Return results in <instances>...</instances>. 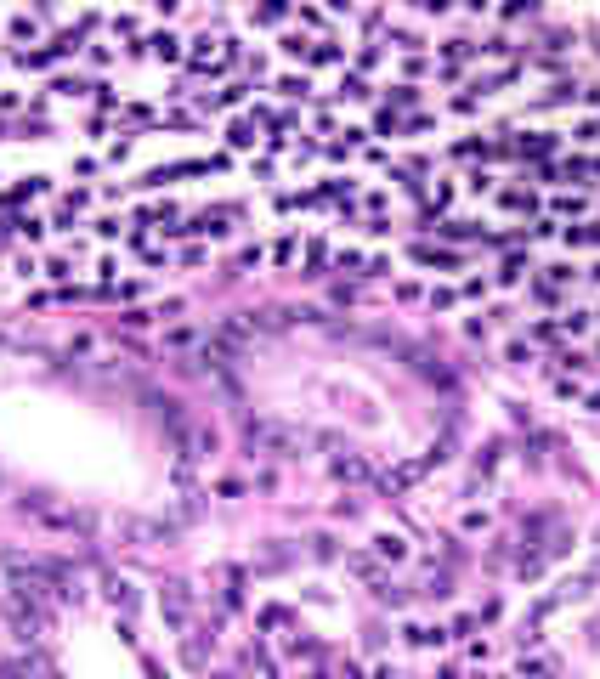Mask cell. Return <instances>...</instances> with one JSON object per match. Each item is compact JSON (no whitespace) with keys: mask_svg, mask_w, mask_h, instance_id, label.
<instances>
[{"mask_svg":"<svg viewBox=\"0 0 600 679\" xmlns=\"http://www.w3.org/2000/svg\"><path fill=\"white\" fill-rule=\"evenodd\" d=\"M255 142V125H232V148H249Z\"/></svg>","mask_w":600,"mask_h":679,"instance_id":"obj_6","label":"cell"},{"mask_svg":"<svg viewBox=\"0 0 600 679\" xmlns=\"http://www.w3.org/2000/svg\"><path fill=\"white\" fill-rule=\"evenodd\" d=\"M374 555H385V560H402V538H396V532H379V538H374Z\"/></svg>","mask_w":600,"mask_h":679,"instance_id":"obj_3","label":"cell"},{"mask_svg":"<svg viewBox=\"0 0 600 679\" xmlns=\"http://www.w3.org/2000/svg\"><path fill=\"white\" fill-rule=\"evenodd\" d=\"M402 634H408V645H442V640H448L442 628H425V623H408Z\"/></svg>","mask_w":600,"mask_h":679,"instance_id":"obj_2","label":"cell"},{"mask_svg":"<svg viewBox=\"0 0 600 679\" xmlns=\"http://www.w3.org/2000/svg\"><path fill=\"white\" fill-rule=\"evenodd\" d=\"M164 611H170V623H176V628H187V595H181V583H170V589H164Z\"/></svg>","mask_w":600,"mask_h":679,"instance_id":"obj_1","label":"cell"},{"mask_svg":"<svg viewBox=\"0 0 600 679\" xmlns=\"http://www.w3.org/2000/svg\"><path fill=\"white\" fill-rule=\"evenodd\" d=\"M334 476H340V481H363V476H369V464H363V458H340V464H334Z\"/></svg>","mask_w":600,"mask_h":679,"instance_id":"obj_4","label":"cell"},{"mask_svg":"<svg viewBox=\"0 0 600 679\" xmlns=\"http://www.w3.org/2000/svg\"><path fill=\"white\" fill-rule=\"evenodd\" d=\"M108 600H114V605H125V611H131V583H125V578H108Z\"/></svg>","mask_w":600,"mask_h":679,"instance_id":"obj_5","label":"cell"}]
</instances>
